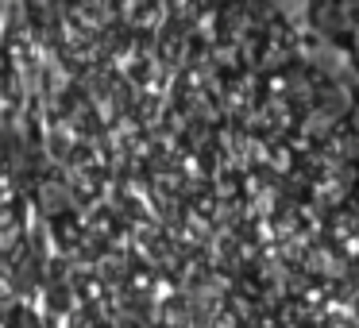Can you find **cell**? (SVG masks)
Segmentation results:
<instances>
[{
    "mask_svg": "<svg viewBox=\"0 0 359 328\" xmlns=\"http://www.w3.org/2000/svg\"><path fill=\"white\" fill-rule=\"evenodd\" d=\"M359 24V8H340V4H320L317 8V32L320 35H348Z\"/></svg>",
    "mask_w": 359,
    "mask_h": 328,
    "instance_id": "1",
    "label": "cell"
},
{
    "mask_svg": "<svg viewBox=\"0 0 359 328\" xmlns=\"http://www.w3.org/2000/svg\"><path fill=\"white\" fill-rule=\"evenodd\" d=\"M351 124H355V132H359V101H351Z\"/></svg>",
    "mask_w": 359,
    "mask_h": 328,
    "instance_id": "3",
    "label": "cell"
},
{
    "mask_svg": "<svg viewBox=\"0 0 359 328\" xmlns=\"http://www.w3.org/2000/svg\"><path fill=\"white\" fill-rule=\"evenodd\" d=\"M351 55H355V62H359V24H355V32H351Z\"/></svg>",
    "mask_w": 359,
    "mask_h": 328,
    "instance_id": "2",
    "label": "cell"
}]
</instances>
